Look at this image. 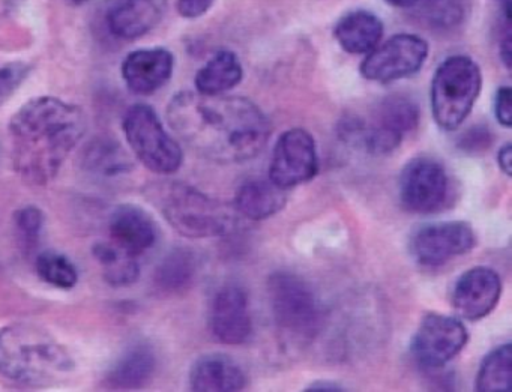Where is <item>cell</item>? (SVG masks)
Here are the masks:
<instances>
[{"label":"cell","mask_w":512,"mask_h":392,"mask_svg":"<svg viewBox=\"0 0 512 392\" xmlns=\"http://www.w3.org/2000/svg\"><path fill=\"white\" fill-rule=\"evenodd\" d=\"M466 7V0H424L419 7V19L427 28L449 31L463 23Z\"/></svg>","instance_id":"cell-28"},{"label":"cell","mask_w":512,"mask_h":392,"mask_svg":"<svg viewBox=\"0 0 512 392\" xmlns=\"http://www.w3.org/2000/svg\"><path fill=\"white\" fill-rule=\"evenodd\" d=\"M85 130L80 107L55 97L34 98L10 122L14 169L28 184H49Z\"/></svg>","instance_id":"cell-2"},{"label":"cell","mask_w":512,"mask_h":392,"mask_svg":"<svg viewBox=\"0 0 512 392\" xmlns=\"http://www.w3.org/2000/svg\"><path fill=\"white\" fill-rule=\"evenodd\" d=\"M122 125L128 145L146 169L158 175H172L182 166L181 146L167 133L152 107H130Z\"/></svg>","instance_id":"cell-7"},{"label":"cell","mask_w":512,"mask_h":392,"mask_svg":"<svg viewBox=\"0 0 512 392\" xmlns=\"http://www.w3.org/2000/svg\"><path fill=\"white\" fill-rule=\"evenodd\" d=\"M199 269L196 254L188 248L170 251L158 265L155 281L161 290L181 292L193 283Z\"/></svg>","instance_id":"cell-24"},{"label":"cell","mask_w":512,"mask_h":392,"mask_svg":"<svg viewBox=\"0 0 512 392\" xmlns=\"http://www.w3.org/2000/svg\"><path fill=\"white\" fill-rule=\"evenodd\" d=\"M490 143V131H481L479 128H475L467 133L466 140L463 139V143H461V148L466 151L472 149V151L478 152L479 149H487Z\"/></svg>","instance_id":"cell-33"},{"label":"cell","mask_w":512,"mask_h":392,"mask_svg":"<svg viewBox=\"0 0 512 392\" xmlns=\"http://www.w3.org/2000/svg\"><path fill=\"white\" fill-rule=\"evenodd\" d=\"M469 340V332L460 319L430 313L421 320L412 341L413 361L425 370H436L455 358Z\"/></svg>","instance_id":"cell-8"},{"label":"cell","mask_w":512,"mask_h":392,"mask_svg":"<svg viewBox=\"0 0 512 392\" xmlns=\"http://www.w3.org/2000/svg\"><path fill=\"white\" fill-rule=\"evenodd\" d=\"M448 173L431 157H415L400 176V202L412 214L428 215L442 211L449 200Z\"/></svg>","instance_id":"cell-9"},{"label":"cell","mask_w":512,"mask_h":392,"mask_svg":"<svg viewBox=\"0 0 512 392\" xmlns=\"http://www.w3.org/2000/svg\"><path fill=\"white\" fill-rule=\"evenodd\" d=\"M305 391H316V392H337L344 391L340 385L334 382H328V380H320V382L313 383V385L308 386Z\"/></svg>","instance_id":"cell-35"},{"label":"cell","mask_w":512,"mask_h":392,"mask_svg":"<svg viewBox=\"0 0 512 392\" xmlns=\"http://www.w3.org/2000/svg\"><path fill=\"white\" fill-rule=\"evenodd\" d=\"M212 335L227 346L247 343L253 334V320L248 307L247 293L227 284L215 295L209 313Z\"/></svg>","instance_id":"cell-14"},{"label":"cell","mask_w":512,"mask_h":392,"mask_svg":"<svg viewBox=\"0 0 512 392\" xmlns=\"http://www.w3.org/2000/svg\"><path fill=\"white\" fill-rule=\"evenodd\" d=\"M92 253L103 268L104 278L110 286L125 287L136 283L140 274L136 257L113 242H97Z\"/></svg>","instance_id":"cell-25"},{"label":"cell","mask_w":512,"mask_h":392,"mask_svg":"<svg viewBox=\"0 0 512 392\" xmlns=\"http://www.w3.org/2000/svg\"><path fill=\"white\" fill-rule=\"evenodd\" d=\"M497 164H499L500 170L505 173L506 176H511L512 173V148L511 143H506L499 154H497Z\"/></svg>","instance_id":"cell-34"},{"label":"cell","mask_w":512,"mask_h":392,"mask_svg":"<svg viewBox=\"0 0 512 392\" xmlns=\"http://www.w3.org/2000/svg\"><path fill=\"white\" fill-rule=\"evenodd\" d=\"M29 71H31V67L20 64V62L0 67V104L7 101L28 79Z\"/></svg>","instance_id":"cell-30"},{"label":"cell","mask_w":512,"mask_h":392,"mask_svg":"<svg viewBox=\"0 0 512 392\" xmlns=\"http://www.w3.org/2000/svg\"><path fill=\"white\" fill-rule=\"evenodd\" d=\"M242 76L244 71L238 56L230 50H220L197 73V92L209 97L224 95L241 83Z\"/></svg>","instance_id":"cell-23"},{"label":"cell","mask_w":512,"mask_h":392,"mask_svg":"<svg viewBox=\"0 0 512 392\" xmlns=\"http://www.w3.org/2000/svg\"><path fill=\"white\" fill-rule=\"evenodd\" d=\"M473 227L466 221H440L419 227L410 238V254L418 265L439 268L466 256L476 247Z\"/></svg>","instance_id":"cell-10"},{"label":"cell","mask_w":512,"mask_h":392,"mask_svg":"<svg viewBox=\"0 0 512 392\" xmlns=\"http://www.w3.org/2000/svg\"><path fill=\"white\" fill-rule=\"evenodd\" d=\"M109 229L113 244L134 257L151 250L158 238L157 224L137 205H119L110 215Z\"/></svg>","instance_id":"cell-16"},{"label":"cell","mask_w":512,"mask_h":392,"mask_svg":"<svg viewBox=\"0 0 512 392\" xmlns=\"http://www.w3.org/2000/svg\"><path fill=\"white\" fill-rule=\"evenodd\" d=\"M167 116L191 149L215 163L253 160L271 134L268 118L244 97L181 92L169 104Z\"/></svg>","instance_id":"cell-1"},{"label":"cell","mask_w":512,"mask_h":392,"mask_svg":"<svg viewBox=\"0 0 512 392\" xmlns=\"http://www.w3.org/2000/svg\"><path fill=\"white\" fill-rule=\"evenodd\" d=\"M157 358L149 344L139 343L122 353L107 374L106 383L112 389L143 388L154 376Z\"/></svg>","instance_id":"cell-20"},{"label":"cell","mask_w":512,"mask_h":392,"mask_svg":"<svg viewBox=\"0 0 512 392\" xmlns=\"http://www.w3.org/2000/svg\"><path fill=\"white\" fill-rule=\"evenodd\" d=\"M74 359L40 326L17 323L0 331V374L23 385H49L73 371Z\"/></svg>","instance_id":"cell-3"},{"label":"cell","mask_w":512,"mask_h":392,"mask_svg":"<svg viewBox=\"0 0 512 392\" xmlns=\"http://www.w3.org/2000/svg\"><path fill=\"white\" fill-rule=\"evenodd\" d=\"M335 40L350 55H368L383 37V23L368 11H353L341 17L335 26Z\"/></svg>","instance_id":"cell-19"},{"label":"cell","mask_w":512,"mask_h":392,"mask_svg":"<svg viewBox=\"0 0 512 392\" xmlns=\"http://www.w3.org/2000/svg\"><path fill=\"white\" fill-rule=\"evenodd\" d=\"M512 385V346L502 344L491 350L476 376L475 389L479 392H509Z\"/></svg>","instance_id":"cell-26"},{"label":"cell","mask_w":512,"mask_h":392,"mask_svg":"<svg viewBox=\"0 0 512 392\" xmlns=\"http://www.w3.org/2000/svg\"><path fill=\"white\" fill-rule=\"evenodd\" d=\"M35 268L38 277L56 289H74L79 281L76 265L67 256L56 251H43L38 254Z\"/></svg>","instance_id":"cell-27"},{"label":"cell","mask_w":512,"mask_h":392,"mask_svg":"<svg viewBox=\"0 0 512 392\" xmlns=\"http://www.w3.org/2000/svg\"><path fill=\"white\" fill-rule=\"evenodd\" d=\"M385 2L395 8H412L418 4L419 0H385Z\"/></svg>","instance_id":"cell-37"},{"label":"cell","mask_w":512,"mask_h":392,"mask_svg":"<svg viewBox=\"0 0 512 392\" xmlns=\"http://www.w3.org/2000/svg\"><path fill=\"white\" fill-rule=\"evenodd\" d=\"M59 2H64V4L71 5V7H77V5L85 4L86 0H59Z\"/></svg>","instance_id":"cell-38"},{"label":"cell","mask_w":512,"mask_h":392,"mask_svg":"<svg viewBox=\"0 0 512 392\" xmlns=\"http://www.w3.org/2000/svg\"><path fill=\"white\" fill-rule=\"evenodd\" d=\"M175 58L169 50L140 49L130 53L122 64L125 85L136 95H151L160 91L172 79Z\"/></svg>","instance_id":"cell-15"},{"label":"cell","mask_w":512,"mask_h":392,"mask_svg":"<svg viewBox=\"0 0 512 392\" xmlns=\"http://www.w3.org/2000/svg\"><path fill=\"white\" fill-rule=\"evenodd\" d=\"M427 56L428 44L421 37L395 35L368 53L361 65V74L370 82H397L418 73Z\"/></svg>","instance_id":"cell-11"},{"label":"cell","mask_w":512,"mask_h":392,"mask_svg":"<svg viewBox=\"0 0 512 392\" xmlns=\"http://www.w3.org/2000/svg\"><path fill=\"white\" fill-rule=\"evenodd\" d=\"M286 206L284 190L271 181L248 179L236 191L235 209L242 217L260 221L274 217Z\"/></svg>","instance_id":"cell-21"},{"label":"cell","mask_w":512,"mask_h":392,"mask_svg":"<svg viewBox=\"0 0 512 392\" xmlns=\"http://www.w3.org/2000/svg\"><path fill=\"white\" fill-rule=\"evenodd\" d=\"M247 386L244 370L230 356L205 355L194 362L190 388L197 392H236Z\"/></svg>","instance_id":"cell-18"},{"label":"cell","mask_w":512,"mask_h":392,"mask_svg":"<svg viewBox=\"0 0 512 392\" xmlns=\"http://www.w3.org/2000/svg\"><path fill=\"white\" fill-rule=\"evenodd\" d=\"M367 122L380 133L403 142L404 137L418 127L419 107L406 95H391L377 104L371 121Z\"/></svg>","instance_id":"cell-22"},{"label":"cell","mask_w":512,"mask_h":392,"mask_svg":"<svg viewBox=\"0 0 512 392\" xmlns=\"http://www.w3.org/2000/svg\"><path fill=\"white\" fill-rule=\"evenodd\" d=\"M166 0H116L107 14L110 32L121 40H137L164 16Z\"/></svg>","instance_id":"cell-17"},{"label":"cell","mask_w":512,"mask_h":392,"mask_svg":"<svg viewBox=\"0 0 512 392\" xmlns=\"http://www.w3.org/2000/svg\"><path fill=\"white\" fill-rule=\"evenodd\" d=\"M319 172L316 142L308 131L292 128L278 137L269 166V181L281 190L310 182Z\"/></svg>","instance_id":"cell-12"},{"label":"cell","mask_w":512,"mask_h":392,"mask_svg":"<svg viewBox=\"0 0 512 392\" xmlns=\"http://www.w3.org/2000/svg\"><path fill=\"white\" fill-rule=\"evenodd\" d=\"M502 296V280L494 269L476 266L464 272L452 289V307L464 320L476 322L493 313Z\"/></svg>","instance_id":"cell-13"},{"label":"cell","mask_w":512,"mask_h":392,"mask_svg":"<svg viewBox=\"0 0 512 392\" xmlns=\"http://www.w3.org/2000/svg\"><path fill=\"white\" fill-rule=\"evenodd\" d=\"M272 316L296 341H310L323 325V311L307 283L292 272L278 271L268 280Z\"/></svg>","instance_id":"cell-6"},{"label":"cell","mask_w":512,"mask_h":392,"mask_svg":"<svg viewBox=\"0 0 512 392\" xmlns=\"http://www.w3.org/2000/svg\"><path fill=\"white\" fill-rule=\"evenodd\" d=\"M511 98L512 92L509 86H502L494 98V115L499 124L505 128H511L512 125Z\"/></svg>","instance_id":"cell-31"},{"label":"cell","mask_w":512,"mask_h":392,"mask_svg":"<svg viewBox=\"0 0 512 392\" xmlns=\"http://www.w3.org/2000/svg\"><path fill=\"white\" fill-rule=\"evenodd\" d=\"M482 88L478 64L469 56L455 55L437 67L431 82V112L442 130L455 131L472 112Z\"/></svg>","instance_id":"cell-5"},{"label":"cell","mask_w":512,"mask_h":392,"mask_svg":"<svg viewBox=\"0 0 512 392\" xmlns=\"http://www.w3.org/2000/svg\"><path fill=\"white\" fill-rule=\"evenodd\" d=\"M496 2L499 4L500 13L503 14V19H505L506 26L511 25L512 0H496Z\"/></svg>","instance_id":"cell-36"},{"label":"cell","mask_w":512,"mask_h":392,"mask_svg":"<svg viewBox=\"0 0 512 392\" xmlns=\"http://www.w3.org/2000/svg\"><path fill=\"white\" fill-rule=\"evenodd\" d=\"M13 218L17 241L22 245L23 250L26 253L35 250L40 244L44 223H46L43 211L37 206H25L16 211Z\"/></svg>","instance_id":"cell-29"},{"label":"cell","mask_w":512,"mask_h":392,"mask_svg":"<svg viewBox=\"0 0 512 392\" xmlns=\"http://www.w3.org/2000/svg\"><path fill=\"white\" fill-rule=\"evenodd\" d=\"M215 0H178V11L185 19H197L214 7Z\"/></svg>","instance_id":"cell-32"},{"label":"cell","mask_w":512,"mask_h":392,"mask_svg":"<svg viewBox=\"0 0 512 392\" xmlns=\"http://www.w3.org/2000/svg\"><path fill=\"white\" fill-rule=\"evenodd\" d=\"M151 199L170 226L187 238H218L235 227L229 206L190 185L179 182L160 185L152 191Z\"/></svg>","instance_id":"cell-4"}]
</instances>
